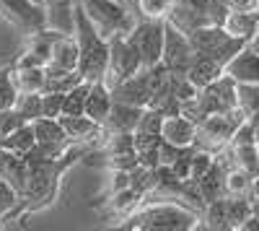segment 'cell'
I'll list each match as a JSON object with an SVG mask.
<instances>
[{"instance_id": "obj_1", "label": "cell", "mask_w": 259, "mask_h": 231, "mask_svg": "<svg viewBox=\"0 0 259 231\" xmlns=\"http://www.w3.org/2000/svg\"><path fill=\"white\" fill-rule=\"evenodd\" d=\"M85 153V145H70V151L65 153L62 159H55V161H45V159H26V184L24 190L18 195V205L16 211L6 218L8 221H24L29 218L31 213L41 211V208H47L55 203L57 192H60V182L65 177V172L75 166Z\"/></svg>"}, {"instance_id": "obj_2", "label": "cell", "mask_w": 259, "mask_h": 231, "mask_svg": "<svg viewBox=\"0 0 259 231\" xmlns=\"http://www.w3.org/2000/svg\"><path fill=\"white\" fill-rule=\"evenodd\" d=\"M200 226V213L177 200H143L122 223L135 231H192Z\"/></svg>"}, {"instance_id": "obj_3", "label": "cell", "mask_w": 259, "mask_h": 231, "mask_svg": "<svg viewBox=\"0 0 259 231\" xmlns=\"http://www.w3.org/2000/svg\"><path fill=\"white\" fill-rule=\"evenodd\" d=\"M73 36L78 42V73L83 81H104L106 73V57H109V39H104L91 21L83 16V11L75 3V18H73Z\"/></svg>"}, {"instance_id": "obj_4", "label": "cell", "mask_w": 259, "mask_h": 231, "mask_svg": "<svg viewBox=\"0 0 259 231\" xmlns=\"http://www.w3.org/2000/svg\"><path fill=\"white\" fill-rule=\"evenodd\" d=\"M78 8L83 11V16L91 21V26L109 39L114 34H130L138 21L127 13L124 3H114V0H75Z\"/></svg>"}, {"instance_id": "obj_5", "label": "cell", "mask_w": 259, "mask_h": 231, "mask_svg": "<svg viewBox=\"0 0 259 231\" xmlns=\"http://www.w3.org/2000/svg\"><path fill=\"white\" fill-rule=\"evenodd\" d=\"M187 36L192 42V50L194 52L202 55V57H210L215 62H221V65H226V62L246 45V42H241V39H233L221 24L197 26L194 31H189Z\"/></svg>"}, {"instance_id": "obj_6", "label": "cell", "mask_w": 259, "mask_h": 231, "mask_svg": "<svg viewBox=\"0 0 259 231\" xmlns=\"http://www.w3.org/2000/svg\"><path fill=\"white\" fill-rule=\"evenodd\" d=\"M246 117L239 112V107H233L228 112H215V114H207L197 122V133H194V145L197 148H205V151H221L223 145L231 143V135L233 130L239 128Z\"/></svg>"}, {"instance_id": "obj_7", "label": "cell", "mask_w": 259, "mask_h": 231, "mask_svg": "<svg viewBox=\"0 0 259 231\" xmlns=\"http://www.w3.org/2000/svg\"><path fill=\"white\" fill-rule=\"evenodd\" d=\"M138 70H143V62H140V55H138L133 42L124 34L109 36V57H106V73H104L106 86L112 89L114 83L135 75Z\"/></svg>"}, {"instance_id": "obj_8", "label": "cell", "mask_w": 259, "mask_h": 231, "mask_svg": "<svg viewBox=\"0 0 259 231\" xmlns=\"http://www.w3.org/2000/svg\"><path fill=\"white\" fill-rule=\"evenodd\" d=\"M0 16L29 36L47 29V11L39 0H0Z\"/></svg>"}, {"instance_id": "obj_9", "label": "cell", "mask_w": 259, "mask_h": 231, "mask_svg": "<svg viewBox=\"0 0 259 231\" xmlns=\"http://www.w3.org/2000/svg\"><path fill=\"white\" fill-rule=\"evenodd\" d=\"M127 39L135 45L143 68H150L161 62V52H163V21H150V18H140L133 26V31L127 34Z\"/></svg>"}, {"instance_id": "obj_10", "label": "cell", "mask_w": 259, "mask_h": 231, "mask_svg": "<svg viewBox=\"0 0 259 231\" xmlns=\"http://www.w3.org/2000/svg\"><path fill=\"white\" fill-rule=\"evenodd\" d=\"M192 60H194V50H192L189 36L184 31H179L171 21H163V52H161V62L174 75H184Z\"/></svg>"}, {"instance_id": "obj_11", "label": "cell", "mask_w": 259, "mask_h": 231, "mask_svg": "<svg viewBox=\"0 0 259 231\" xmlns=\"http://www.w3.org/2000/svg\"><path fill=\"white\" fill-rule=\"evenodd\" d=\"M109 91H112V99L114 101L133 104V107H148L150 96H153V91H150V78H148V70L145 68L138 70L135 75H130V78L114 83Z\"/></svg>"}, {"instance_id": "obj_12", "label": "cell", "mask_w": 259, "mask_h": 231, "mask_svg": "<svg viewBox=\"0 0 259 231\" xmlns=\"http://www.w3.org/2000/svg\"><path fill=\"white\" fill-rule=\"evenodd\" d=\"M62 130H65V138H68V143H75V145H96L104 135V128L99 122H94L91 117L85 114H62L57 117Z\"/></svg>"}, {"instance_id": "obj_13", "label": "cell", "mask_w": 259, "mask_h": 231, "mask_svg": "<svg viewBox=\"0 0 259 231\" xmlns=\"http://www.w3.org/2000/svg\"><path fill=\"white\" fill-rule=\"evenodd\" d=\"M223 73L228 78H233L236 83H259V55L251 52L246 45L236 52L226 65Z\"/></svg>"}, {"instance_id": "obj_14", "label": "cell", "mask_w": 259, "mask_h": 231, "mask_svg": "<svg viewBox=\"0 0 259 231\" xmlns=\"http://www.w3.org/2000/svg\"><path fill=\"white\" fill-rule=\"evenodd\" d=\"M194 133H197V125H194L189 117H184V114L163 117L161 138L166 143H174V145H179V148H189V145H194Z\"/></svg>"}, {"instance_id": "obj_15", "label": "cell", "mask_w": 259, "mask_h": 231, "mask_svg": "<svg viewBox=\"0 0 259 231\" xmlns=\"http://www.w3.org/2000/svg\"><path fill=\"white\" fill-rule=\"evenodd\" d=\"M140 112H143V107H133V104L114 101L101 128L106 133H135V125L140 120Z\"/></svg>"}, {"instance_id": "obj_16", "label": "cell", "mask_w": 259, "mask_h": 231, "mask_svg": "<svg viewBox=\"0 0 259 231\" xmlns=\"http://www.w3.org/2000/svg\"><path fill=\"white\" fill-rule=\"evenodd\" d=\"M112 104H114V99H112L109 86H106L104 81H94L91 89H89V96H85V109H83V114L91 117V120L99 122V125H104L106 114H109V109H112Z\"/></svg>"}, {"instance_id": "obj_17", "label": "cell", "mask_w": 259, "mask_h": 231, "mask_svg": "<svg viewBox=\"0 0 259 231\" xmlns=\"http://www.w3.org/2000/svg\"><path fill=\"white\" fill-rule=\"evenodd\" d=\"M226 166L212 161L210 169L194 182V187H197V192L202 198V203H210V200H218V198H226Z\"/></svg>"}, {"instance_id": "obj_18", "label": "cell", "mask_w": 259, "mask_h": 231, "mask_svg": "<svg viewBox=\"0 0 259 231\" xmlns=\"http://www.w3.org/2000/svg\"><path fill=\"white\" fill-rule=\"evenodd\" d=\"M221 26H223L233 39L249 42L251 34H254L256 26H259V11H228Z\"/></svg>"}, {"instance_id": "obj_19", "label": "cell", "mask_w": 259, "mask_h": 231, "mask_svg": "<svg viewBox=\"0 0 259 231\" xmlns=\"http://www.w3.org/2000/svg\"><path fill=\"white\" fill-rule=\"evenodd\" d=\"M50 68H62V70H78V42L73 34H60L52 45L50 55Z\"/></svg>"}, {"instance_id": "obj_20", "label": "cell", "mask_w": 259, "mask_h": 231, "mask_svg": "<svg viewBox=\"0 0 259 231\" xmlns=\"http://www.w3.org/2000/svg\"><path fill=\"white\" fill-rule=\"evenodd\" d=\"M26 172H29V166H26L24 156H16L6 148H0V177H3L8 184H13L18 190V195L26 184Z\"/></svg>"}, {"instance_id": "obj_21", "label": "cell", "mask_w": 259, "mask_h": 231, "mask_svg": "<svg viewBox=\"0 0 259 231\" xmlns=\"http://www.w3.org/2000/svg\"><path fill=\"white\" fill-rule=\"evenodd\" d=\"M184 75L197 89H205L207 83H212L218 75H223V65H221V62H215V60H210V57H202V55L194 52V60L189 62V68H187Z\"/></svg>"}, {"instance_id": "obj_22", "label": "cell", "mask_w": 259, "mask_h": 231, "mask_svg": "<svg viewBox=\"0 0 259 231\" xmlns=\"http://www.w3.org/2000/svg\"><path fill=\"white\" fill-rule=\"evenodd\" d=\"M34 143H36V135H34L31 122H24V125H18L16 130H11L8 135L0 138V148H6L16 156H26L34 148Z\"/></svg>"}, {"instance_id": "obj_23", "label": "cell", "mask_w": 259, "mask_h": 231, "mask_svg": "<svg viewBox=\"0 0 259 231\" xmlns=\"http://www.w3.org/2000/svg\"><path fill=\"white\" fill-rule=\"evenodd\" d=\"M8 70L18 94H39L45 89V68L31 65V68H8Z\"/></svg>"}, {"instance_id": "obj_24", "label": "cell", "mask_w": 259, "mask_h": 231, "mask_svg": "<svg viewBox=\"0 0 259 231\" xmlns=\"http://www.w3.org/2000/svg\"><path fill=\"white\" fill-rule=\"evenodd\" d=\"M80 81H83V75L78 70H62V68L45 65V89H41V91L65 94V91H70L75 83H80Z\"/></svg>"}, {"instance_id": "obj_25", "label": "cell", "mask_w": 259, "mask_h": 231, "mask_svg": "<svg viewBox=\"0 0 259 231\" xmlns=\"http://www.w3.org/2000/svg\"><path fill=\"white\" fill-rule=\"evenodd\" d=\"M140 203H143V195L138 190H133V187H122V190H117V192L109 195V211L114 216L127 218Z\"/></svg>"}, {"instance_id": "obj_26", "label": "cell", "mask_w": 259, "mask_h": 231, "mask_svg": "<svg viewBox=\"0 0 259 231\" xmlns=\"http://www.w3.org/2000/svg\"><path fill=\"white\" fill-rule=\"evenodd\" d=\"M31 128H34L36 143H60V140H68L57 117H36L31 122Z\"/></svg>"}, {"instance_id": "obj_27", "label": "cell", "mask_w": 259, "mask_h": 231, "mask_svg": "<svg viewBox=\"0 0 259 231\" xmlns=\"http://www.w3.org/2000/svg\"><path fill=\"white\" fill-rule=\"evenodd\" d=\"M226 216H228V228H239L244 218L251 216L249 195H226Z\"/></svg>"}, {"instance_id": "obj_28", "label": "cell", "mask_w": 259, "mask_h": 231, "mask_svg": "<svg viewBox=\"0 0 259 231\" xmlns=\"http://www.w3.org/2000/svg\"><path fill=\"white\" fill-rule=\"evenodd\" d=\"M236 107L244 117L259 112V83H236Z\"/></svg>"}, {"instance_id": "obj_29", "label": "cell", "mask_w": 259, "mask_h": 231, "mask_svg": "<svg viewBox=\"0 0 259 231\" xmlns=\"http://www.w3.org/2000/svg\"><path fill=\"white\" fill-rule=\"evenodd\" d=\"M89 89H91V83L89 81H80V83H75L70 91H65V96H62V114H83Z\"/></svg>"}, {"instance_id": "obj_30", "label": "cell", "mask_w": 259, "mask_h": 231, "mask_svg": "<svg viewBox=\"0 0 259 231\" xmlns=\"http://www.w3.org/2000/svg\"><path fill=\"white\" fill-rule=\"evenodd\" d=\"M231 156H233V166L249 172L251 177L259 172V156H256V143H246V145H228Z\"/></svg>"}, {"instance_id": "obj_31", "label": "cell", "mask_w": 259, "mask_h": 231, "mask_svg": "<svg viewBox=\"0 0 259 231\" xmlns=\"http://www.w3.org/2000/svg\"><path fill=\"white\" fill-rule=\"evenodd\" d=\"M39 94H16L13 109H16V114L24 122H34L41 114V99H39Z\"/></svg>"}, {"instance_id": "obj_32", "label": "cell", "mask_w": 259, "mask_h": 231, "mask_svg": "<svg viewBox=\"0 0 259 231\" xmlns=\"http://www.w3.org/2000/svg\"><path fill=\"white\" fill-rule=\"evenodd\" d=\"M251 190V174L239 169V166H231L226 172V195H249Z\"/></svg>"}, {"instance_id": "obj_33", "label": "cell", "mask_w": 259, "mask_h": 231, "mask_svg": "<svg viewBox=\"0 0 259 231\" xmlns=\"http://www.w3.org/2000/svg\"><path fill=\"white\" fill-rule=\"evenodd\" d=\"M171 8H174V0H138L140 18H150V21H166Z\"/></svg>"}, {"instance_id": "obj_34", "label": "cell", "mask_w": 259, "mask_h": 231, "mask_svg": "<svg viewBox=\"0 0 259 231\" xmlns=\"http://www.w3.org/2000/svg\"><path fill=\"white\" fill-rule=\"evenodd\" d=\"M130 187L133 190H138L145 200V195L156 187V169H148V166H135L133 172H130Z\"/></svg>"}, {"instance_id": "obj_35", "label": "cell", "mask_w": 259, "mask_h": 231, "mask_svg": "<svg viewBox=\"0 0 259 231\" xmlns=\"http://www.w3.org/2000/svg\"><path fill=\"white\" fill-rule=\"evenodd\" d=\"M161 125H163V114L153 107H143L140 120L135 125V133L140 135H161Z\"/></svg>"}, {"instance_id": "obj_36", "label": "cell", "mask_w": 259, "mask_h": 231, "mask_svg": "<svg viewBox=\"0 0 259 231\" xmlns=\"http://www.w3.org/2000/svg\"><path fill=\"white\" fill-rule=\"evenodd\" d=\"M16 205H18V190L0 177V221H3V226H6V218L16 211Z\"/></svg>"}, {"instance_id": "obj_37", "label": "cell", "mask_w": 259, "mask_h": 231, "mask_svg": "<svg viewBox=\"0 0 259 231\" xmlns=\"http://www.w3.org/2000/svg\"><path fill=\"white\" fill-rule=\"evenodd\" d=\"M62 96L65 94H57V91H41L39 99H41V114L39 117H60L62 114Z\"/></svg>"}, {"instance_id": "obj_38", "label": "cell", "mask_w": 259, "mask_h": 231, "mask_svg": "<svg viewBox=\"0 0 259 231\" xmlns=\"http://www.w3.org/2000/svg\"><path fill=\"white\" fill-rule=\"evenodd\" d=\"M106 159V169H122V172H133L138 166V156L135 151H124V153H112L104 156Z\"/></svg>"}, {"instance_id": "obj_39", "label": "cell", "mask_w": 259, "mask_h": 231, "mask_svg": "<svg viewBox=\"0 0 259 231\" xmlns=\"http://www.w3.org/2000/svg\"><path fill=\"white\" fill-rule=\"evenodd\" d=\"M16 86L11 81V70H3L0 68V109H8L13 107V99H16Z\"/></svg>"}, {"instance_id": "obj_40", "label": "cell", "mask_w": 259, "mask_h": 231, "mask_svg": "<svg viewBox=\"0 0 259 231\" xmlns=\"http://www.w3.org/2000/svg\"><path fill=\"white\" fill-rule=\"evenodd\" d=\"M18 125H24V120H21V117L16 114V109H13V107L0 109V138L8 135L11 130H16Z\"/></svg>"}, {"instance_id": "obj_41", "label": "cell", "mask_w": 259, "mask_h": 231, "mask_svg": "<svg viewBox=\"0 0 259 231\" xmlns=\"http://www.w3.org/2000/svg\"><path fill=\"white\" fill-rule=\"evenodd\" d=\"M112 172V179H109V195L122 190V187H130V172H122V169H109Z\"/></svg>"}, {"instance_id": "obj_42", "label": "cell", "mask_w": 259, "mask_h": 231, "mask_svg": "<svg viewBox=\"0 0 259 231\" xmlns=\"http://www.w3.org/2000/svg\"><path fill=\"white\" fill-rule=\"evenodd\" d=\"M228 11H259V0H223Z\"/></svg>"}, {"instance_id": "obj_43", "label": "cell", "mask_w": 259, "mask_h": 231, "mask_svg": "<svg viewBox=\"0 0 259 231\" xmlns=\"http://www.w3.org/2000/svg\"><path fill=\"white\" fill-rule=\"evenodd\" d=\"M236 231H259V218H256V216L244 218V221H241V226L236 228Z\"/></svg>"}, {"instance_id": "obj_44", "label": "cell", "mask_w": 259, "mask_h": 231, "mask_svg": "<svg viewBox=\"0 0 259 231\" xmlns=\"http://www.w3.org/2000/svg\"><path fill=\"white\" fill-rule=\"evenodd\" d=\"M45 8H55V6H75V0H39Z\"/></svg>"}, {"instance_id": "obj_45", "label": "cell", "mask_w": 259, "mask_h": 231, "mask_svg": "<svg viewBox=\"0 0 259 231\" xmlns=\"http://www.w3.org/2000/svg\"><path fill=\"white\" fill-rule=\"evenodd\" d=\"M246 47H249L251 52H256V55H259V26H256V31L251 34V39L246 42Z\"/></svg>"}, {"instance_id": "obj_46", "label": "cell", "mask_w": 259, "mask_h": 231, "mask_svg": "<svg viewBox=\"0 0 259 231\" xmlns=\"http://www.w3.org/2000/svg\"><path fill=\"white\" fill-rule=\"evenodd\" d=\"M249 205H251V216L259 218V195H249Z\"/></svg>"}, {"instance_id": "obj_47", "label": "cell", "mask_w": 259, "mask_h": 231, "mask_svg": "<svg viewBox=\"0 0 259 231\" xmlns=\"http://www.w3.org/2000/svg\"><path fill=\"white\" fill-rule=\"evenodd\" d=\"M249 195H259V172L251 177V190H249Z\"/></svg>"}, {"instance_id": "obj_48", "label": "cell", "mask_w": 259, "mask_h": 231, "mask_svg": "<svg viewBox=\"0 0 259 231\" xmlns=\"http://www.w3.org/2000/svg\"><path fill=\"white\" fill-rule=\"evenodd\" d=\"M114 3H127V0H114Z\"/></svg>"}, {"instance_id": "obj_49", "label": "cell", "mask_w": 259, "mask_h": 231, "mask_svg": "<svg viewBox=\"0 0 259 231\" xmlns=\"http://www.w3.org/2000/svg\"><path fill=\"white\" fill-rule=\"evenodd\" d=\"M256 156H259V143H256Z\"/></svg>"}, {"instance_id": "obj_50", "label": "cell", "mask_w": 259, "mask_h": 231, "mask_svg": "<svg viewBox=\"0 0 259 231\" xmlns=\"http://www.w3.org/2000/svg\"><path fill=\"white\" fill-rule=\"evenodd\" d=\"M0 228H3V221H0Z\"/></svg>"}, {"instance_id": "obj_51", "label": "cell", "mask_w": 259, "mask_h": 231, "mask_svg": "<svg viewBox=\"0 0 259 231\" xmlns=\"http://www.w3.org/2000/svg\"><path fill=\"white\" fill-rule=\"evenodd\" d=\"M174 3H179V0H174Z\"/></svg>"}]
</instances>
